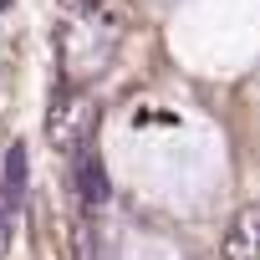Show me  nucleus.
<instances>
[{"label":"nucleus","mask_w":260,"mask_h":260,"mask_svg":"<svg viewBox=\"0 0 260 260\" xmlns=\"http://www.w3.org/2000/svg\"><path fill=\"white\" fill-rule=\"evenodd\" d=\"M92 127H97V102L82 87H67L51 97L46 107V143L61 153H77L82 143H92Z\"/></svg>","instance_id":"nucleus-1"},{"label":"nucleus","mask_w":260,"mask_h":260,"mask_svg":"<svg viewBox=\"0 0 260 260\" xmlns=\"http://www.w3.org/2000/svg\"><path fill=\"white\" fill-rule=\"evenodd\" d=\"M72 184H77V199H82V209H87V214L107 209V199H112V184H107L102 153H97L92 143H82V148H77V169H72Z\"/></svg>","instance_id":"nucleus-2"},{"label":"nucleus","mask_w":260,"mask_h":260,"mask_svg":"<svg viewBox=\"0 0 260 260\" xmlns=\"http://www.w3.org/2000/svg\"><path fill=\"white\" fill-rule=\"evenodd\" d=\"M224 260H260V209H240L219 240Z\"/></svg>","instance_id":"nucleus-3"},{"label":"nucleus","mask_w":260,"mask_h":260,"mask_svg":"<svg viewBox=\"0 0 260 260\" xmlns=\"http://www.w3.org/2000/svg\"><path fill=\"white\" fill-rule=\"evenodd\" d=\"M26 204V148L11 143L6 153V209H21Z\"/></svg>","instance_id":"nucleus-4"},{"label":"nucleus","mask_w":260,"mask_h":260,"mask_svg":"<svg viewBox=\"0 0 260 260\" xmlns=\"http://www.w3.org/2000/svg\"><path fill=\"white\" fill-rule=\"evenodd\" d=\"M77 260H97V235H92V224H77Z\"/></svg>","instance_id":"nucleus-5"},{"label":"nucleus","mask_w":260,"mask_h":260,"mask_svg":"<svg viewBox=\"0 0 260 260\" xmlns=\"http://www.w3.org/2000/svg\"><path fill=\"white\" fill-rule=\"evenodd\" d=\"M6 250H11V209L0 204V260H6Z\"/></svg>","instance_id":"nucleus-6"},{"label":"nucleus","mask_w":260,"mask_h":260,"mask_svg":"<svg viewBox=\"0 0 260 260\" xmlns=\"http://www.w3.org/2000/svg\"><path fill=\"white\" fill-rule=\"evenodd\" d=\"M61 11H72V16H92L97 0H61Z\"/></svg>","instance_id":"nucleus-7"}]
</instances>
